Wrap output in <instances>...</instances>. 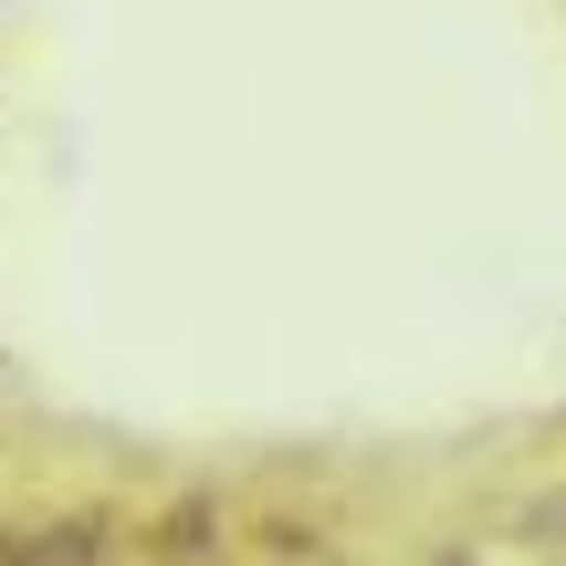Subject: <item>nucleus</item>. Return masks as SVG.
Here are the masks:
<instances>
[{"label":"nucleus","instance_id":"nucleus-1","mask_svg":"<svg viewBox=\"0 0 566 566\" xmlns=\"http://www.w3.org/2000/svg\"><path fill=\"white\" fill-rule=\"evenodd\" d=\"M116 556V535H105V514H32V525H0V566H105Z\"/></svg>","mask_w":566,"mask_h":566}]
</instances>
